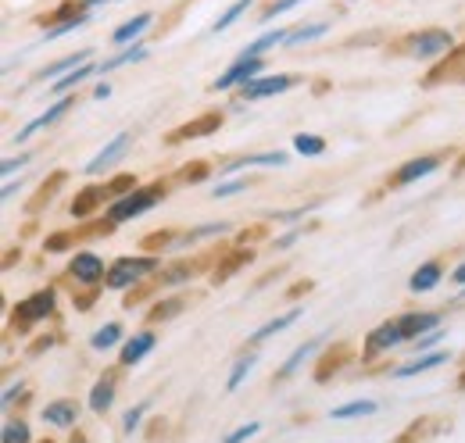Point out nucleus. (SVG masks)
<instances>
[{
  "mask_svg": "<svg viewBox=\"0 0 465 443\" xmlns=\"http://www.w3.org/2000/svg\"><path fill=\"white\" fill-rule=\"evenodd\" d=\"M162 201H165V186H162V182L136 186V190L122 193V197H115V201L108 204L104 219L112 222V225H125V222H136V219H143L147 212H154Z\"/></svg>",
  "mask_w": 465,
  "mask_h": 443,
  "instance_id": "1",
  "label": "nucleus"
},
{
  "mask_svg": "<svg viewBox=\"0 0 465 443\" xmlns=\"http://www.w3.org/2000/svg\"><path fill=\"white\" fill-rule=\"evenodd\" d=\"M162 269V258L158 254H136V258H118L108 265V279L104 286L108 290H129L136 282H143L147 276H154Z\"/></svg>",
  "mask_w": 465,
  "mask_h": 443,
  "instance_id": "2",
  "label": "nucleus"
},
{
  "mask_svg": "<svg viewBox=\"0 0 465 443\" xmlns=\"http://www.w3.org/2000/svg\"><path fill=\"white\" fill-rule=\"evenodd\" d=\"M54 308H58V293L47 286V290H36V293H29L25 300H18L15 311H11V322H15L18 330L40 326V322H47V319L54 315Z\"/></svg>",
  "mask_w": 465,
  "mask_h": 443,
  "instance_id": "3",
  "label": "nucleus"
},
{
  "mask_svg": "<svg viewBox=\"0 0 465 443\" xmlns=\"http://www.w3.org/2000/svg\"><path fill=\"white\" fill-rule=\"evenodd\" d=\"M408 54L419 57V61H433V57H444L455 51V36L448 29H419L405 40Z\"/></svg>",
  "mask_w": 465,
  "mask_h": 443,
  "instance_id": "4",
  "label": "nucleus"
},
{
  "mask_svg": "<svg viewBox=\"0 0 465 443\" xmlns=\"http://www.w3.org/2000/svg\"><path fill=\"white\" fill-rule=\"evenodd\" d=\"M68 279L75 282V286H101L104 279H108V265H104V258L101 254H94V251H75L72 258H68Z\"/></svg>",
  "mask_w": 465,
  "mask_h": 443,
  "instance_id": "5",
  "label": "nucleus"
},
{
  "mask_svg": "<svg viewBox=\"0 0 465 443\" xmlns=\"http://www.w3.org/2000/svg\"><path fill=\"white\" fill-rule=\"evenodd\" d=\"M401 343H408L405 330H401V322L398 319H391V322H380L376 330L365 336V350H361V358L365 361H376L380 354H391L394 347H401Z\"/></svg>",
  "mask_w": 465,
  "mask_h": 443,
  "instance_id": "6",
  "label": "nucleus"
},
{
  "mask_svg": "<svg viewBox=\"0 0 465 443\" xmlns=\"http://www.w3.org/2000/svg\"><path fill=\"white\" fill-rule=\"evenodd\" d=\"M262 72H265V57H251V61H240V57H236L230 68L212 83V90H215V94L243 90V86H247V83H254Z\"/></svg>",
  "mask_w": 465,
  "mask_h": 443,
  "instance_id": "7",
  "label": "nucleus"
},
{
  "mask_svg": "<svg viewBox=\"0 0 465 443\" xmlns=\"http://www.w3.org/2000/svg\"><path fill=\"white\" fill-rule=\"evenodd\" d=\"M72 108H75V97H72V94H68V97H58V101H51V104L40 111L33 122H25V125L15 133V143H25V140H33L36 133H44V129L58 125L61 118H64V114H68Z\"/></svg>",
  "mask_w": 465,
  "mask_h": 443,
  "instance_id": "8",
  "label": "nucleus"
},
{
  "mask_svg": "<svg viewBox=\"0 0 465 443\" xmlns=\"http://www.w3.org/2000/svg\"><path fill=\"white\" fill-rule=\"evenodd\" d=\"M297 86V79L293 75H283V72H272V75H258L254 83H247L243 90H240V101H265V97H280V94H287Z\"/></svg>",
  "mask_w": 465,
  "mask_h": 443,
  "instance_id": "9",
  "label": "nucleus"
},
{
  "mask_svg": "<svg viewBox=\"0 0 465 443\" xmlns=\"http://www.w3.org/2000/svg\"><path fill=\"white\" fill-rule=\"evenodd\" d=\"M129 143H133V129H122L118 136H112L97 154H94V162H86V175H101V172H108V168H115L122 162V154L129 151Z\"/></svg>",
  "mask_w": 465,
  "mask_h": 443,
  "instance_id": "10",
  "label": "nucleus"
},
{
  "mask_svg": "<svg viewBox=\"0 0 465 443\" xmlns=\"http://www.w3.org/2000/svg\"><path fill=\"white\" fill-rule=\"evenodd\" d=\"M154 347H158V332L154 330L133 332V336L122 343V350H118V365H122V369H136V365H140Z\"/></svg>",
  "mask_w": 465,
  "mask_h": 443,
  "instance_id": "11",
  "label": "nucleus"
},
{
  "mask_svg": "<svg viewBox=\"0 0 465 443\" xmlns=\"http://www.w3.org/2000/svg\"><path fill=\"white\" fill-rule=\"evenodd\" d=\"M79 415H83V408H79V400H72V397L47 400V408H44V422H47L51 429H75V426H79Z\"/></svg>",
  "mask_w": 465,
  "mask_h": 443,
  "instance_id": "12",
  "label": "nucleus"
},
{
  "mask_svg": "<svg viewBox=\"0 0 465 443\" xmlns=\"http://www.w3.org/2000/svg\"><path fill=\"white\" fill-rule=\"evenodd\" d=\"M322 343H326V336H312V340H304L301 347H293L291 358L276 369V379H280V383H283V379H293V376L312 361V354H319V347H322Z\"/></svg>",
  "mask_w": 465,
  "mask_h": 443,
  "instance_id": "13",
  "label": "nucleus"
},
{
  "mask_svg": "<svg viewBox=\"0 0 465 443\" xmlns=\"http://www.w3.org/2000/svg\"><path fill=\"white\" fill-rule=\"evenodd\" d=\"M115 397H118V376L115 372H104V376L90 387L86 404H90V411H94V415H108V411L115 408Z\"/></svg>",
  "mask_w": 465,
  "mask_h": 443,
  "instance_id": "14",
  "label": "nucleus"
},
{
  "mask_svg": "<svg viewBox=\"0 0 465 443\" xmlns=\"http://www.w3.org/2000/svg\"><path fill=\"white\" fill-rule=\"evenodd\" d=\"M151 25H154V15H151V11L125 18V22L118 25L115 33H112V47H115V51H122V47H133V44H140V36H143Z\"/></svg>",
  "mask_w": 465,
  "mask_h": 443,
  "instance_id": "15",
  "label": "nucleus"
},
{
  "mask_svg": "<svg viewBox=\"0 0 465 443\" xmlns=\"http://www.w3.org/2000/svg\"><path fill=\"white\" fill-rule=\"evenodd\" d=\"M398 322H401V330H405L408 343H415V340H422L426 332L440 330L444 315H440V311H405V315H398Z\"/></svg>",
  "mask_w": 465,
  "mask_h": 443,
  "instance_id": "16",
  "label": "nucleus"
},
{
  "mask_svg": "<svg viewBox=\"0 0 465 443\" xmlns=\"http://www.w3.org/2000/svg\"><path fill=\"white\" fill-rule=\"evenodd\" d=\"M451 361V354L448 350H430V354H415L411 361L405 365H398L391 376L394 379H411V376H422V372H433V369H440V365H448Z\"/></svg>",
  "mask_w": 465,
  "mask_h": 443,
  "instance_id": "17",
  "label": "nucleus"
},
{
  "mask_svg": "<svg viewBox=\"0 0 465 443\" xmlns=\"http://www.w3.org/2000/svg\"><path fill=\"white\" fill-rule=\"evenodd\" d=\"M437 168H440V158H437V154H419V158H408L405 165L394 172V186H411V182H419V179L433 175Z\"/></svg>",
  "mask_w": 465,
  "mask_h": 443,
  "instance_id": "18",
  "label": "nucleus"
},
{
  "mask_svg": "<svg viewBox=\"0 0 465 443\" xmlns=\"http://www.w3.org/2000/svg\"><path fill=\"white\" fill-rule=\"evenodd\" d=\"M291 162L283 151H262V154H243V158H236L230 165L223 168L226 175H236V172H247V168H283Z\"/></svg>",
  "mask_w": 465,
  "mask_h": 443,
  "instance_id": "19",
  "label": "nucleus"
},
{
  "mask_svg": "<svg viewBox=\"0 0 465 443\" xmlns=\"http://www.w3.org/2000/svg\"><path fill=\"white\" fill-rule=\"evenodd\" d=\"M287 40H291V29H272V33H265V36H258L254 44H247V47H240V61H251V57H265L269 51H276V47H287Z\"/></svg>",
  "mask_w": 465,
  "mask_h": 443,
  "instance_id": "20",
  "label": "nucleus"
},
{
  "mask_svg": "<svg viewBox=\"0 0 465 443\" xmlns=\"http://www.w3.org/2000/svg\"><path fill=\"white\" fill-rule=\"evenodd\" d=\"M90 61V51H75V54H64L58 57V61H51L40 75H36V83H58V79H64L68 72H75L79 64H86Z\"/></svg>",
  "mask_w": 465,
  "mask_h": 443,
  "instance_id": "21",
  "label": "nucleus"
},
{
  "mask_svg": "<svg viewBox=\"0 0 465 443\" xmlns=\"http://www.w3.org/2000/svg\"><path fill=\"white\" fill-rule=\"evenodd\" d=\"M301 315H304V308L297 304V308H291V311H283V315H276V319H269V322H265L262 330H254V332H251V336H247V343H251V347H258V343H265V340H272L276 332H283V330H287V326H293V322H297Z\"/></svg>",
  "mask_w": 465,
  "mask_h": 443,
  "instance_id": "22",
  "label": "nucleus"
},
{
  "mask_svg": "<svg viewBox=\"0 0 465 443\" xmlns=\"http://www.w3.org/2000/svg\"><path fill=\"white\" fill-rule=\"evenodd\" d=\"M440 279H444V265H440V261H422V265L411 272L408 286H411V293H430V290L440 286Z\"/></svg>",
  "mask_w": 465,
  "mask_h": 443,
  "instance_id": "23",
  "label": "nucleus"
},
{
  "mask_svg": "<svg viewBox=\"0 0 465 443\" xmlns=\"http://www.w3.org/2000/svg\"><path fill=\"white\" fill-rule=\"evenodd\" d=\"M376 411H380V400L358 397V400H348V404H337V408L330 411V418H333V422H351V418H369V415H376Z\"/></svg>",
  "mask_w": 465,
  "mask_h": 443,
  "instance_id": "24",
  "label": "nucleus"
},
{
  "mask_svg": "<svg viewBox=\"0 0 465 443\" xmlns=\"http://www.w3.org/2000/svg\"><path fill=\"white\" fill-rule=\"evenodd\" d=\"M94 75H101V64H94V61H86V64H79L75 72H68L64 79L58 83H51V94H58V97H68L72 90H79L86 79H94Z\"/></svg>",
  "mask_w": 465,
  "mask_h": 443,
  "instance_id": "25",
  "label": "nucleus"
},
{
  "mask_svg": "<svg viewBox=\"0 0 465 443\" xmlns=\"http://www.w3.org/2000/svg\"><path fill=\"white\" fill-rule=\"evenodd\" d=\"M151 57V51L143 47V40L140 44H133V47H122V51H115L112 57H104L101 61V75H108V72H115V68H125V64H136V61H147Z\"/></svg>",
  "mask_w": 465,
  "mask_h": 443,
  "instance_id": "26",
  "label": "nucleus"
},
{
  "mask_svg": "<svg viewBox=\"0 0 465 443\" xmlns=\"http://www.w3.org/2000/svg\"><path fill=\"white\" fill-rule=\"evenodd\" d=\"M254 365H258V354L254 350H247V354H240L236 361H232L230 369V379H226V393H236V389L243 387V379L254 372Z\"/></svg>",
  "mask_w": 465,
  "mask_h": 443,
  "instance_id": "27",
  "label": "nucleus"
},
{
  "mask_svg": "<svg viewBox=\"0 0 465 443\" xmlns=\"http://www.w3.org/2000/svg\"><path fill=\"white\" fill-rule=\"evenodd\" d=\"M108 193H112L108 186H97V190H83V193L75 197V204H72V215H75V219H90V215L97 212V204H101Z\"/></svg>",
  "mask_w": 465,
  "mask_h": 443,
  "instance_id": "28",
  "label": "nucleus"
},
{
  "mask_svg": "<svg viewBox=\"0 0 465 443\" xmlns=\"http://www.w3.org/2000/svg\"><path fill=\"white\" fill-rule=\"evenodd\" d=\"M122 326L118 322H104L101 330H94V336H90V347L97 350V354H104V350H112V347H118L122 343Z\"/></svg>",
  "mask_w": 465,
  "mask_h": 443,
  "instance_id": "29",
  "label": "nucleus"
},
{
  "mask_svg": "<svg viewBox=\"0 0 465 443\" xmlns=\"http://www.w3.org/2000/svg\"><path fill=\"white\" fill-rule=\"evenodd\" d=\"M293 151H297L301 158H322V154H326V140L315 136V133H297V136H293Z\"/></svg>",
  "mask_w": 465,
  "mask_h": 443,
  "instance_id": "30",
  "label": "nucleus"
},
{
  "mask_svg": "<svg viewBox=\"0 0 465 443\" xmlns=\"http://www.w3.org/2000/svg\"><path fill=\"white\" fill-rule=\"evenodd\" d=\"M326 33H330V22H312V25H297V29H291V40H287V47H304V44H312V40L326 36Z\"/></svg>",
  "mask_w": 465,
  "mask_h": 443,
  "instance_id": "31",
  "label": "nucleus"
},
{
  "mask_svg": "<svg viewBox=\"0 0 465 443\" xmlns=\"http://www.w3.org/2000/svg\"><path fill=\"white\" fill-rule=\"evenodd\" d=\"M251 4H254V0H232L230 7L212 22V33H226L230 25H236V22L243 18V11H251Z\"/></svg>",
  "mask_w": 465,
  "mask_h": 443,
  "instance_id": "32",
  "label": "nucleus"
},
{
  "mask_svg": "<svg viewBox=\"0 0 465 443\" xmlns=\"http://www.w3.org/2000/svg\"><path fill=\"white\" fill-rule=\"evenodd\" d=\"M0 443H36L33 440V429L25 418H7L4 429H0Z\"/></svg>",
  "mask_w": 465,
  "mask_h": 443,
  "instance_id": "33",
  "label": "nucleus"
},
{
  "mask_svg": "<svg viewBox=\"0 0 465 443\" xmlns=\"http://www.w3.org/2000/svg\"><path fill=\"white\" fill-rule=\"evenodd\" d=\"M151 404H154V397H143L140 404H133V408L122 415V433H125V437H133V433L143 426V415L151 411Z\"/></svg>",
  "mask_w": 465,
  "mask_h": 443,
  "instance_id": "34",
  "label": "nucleus"
},
{
  "mask_svg": "<svg viewBox=\"0 0 465 443\" xmlns=\"http://www.w3.org/2000/svg\"><path fill=\"white\" fill-rule=\"evenodd\" d=\"M223 232H230V222H204V225L190 229L179 243H183V247H190V243H197V240H212V236H223Z\"/></svg>",
  "mask_w": 465,
  "mask_h": 443,
  "instance_id": "35",
  "label": "nucleus"
},
{
  "mask_svg": "<svg viewBox=\"0 0 465 443\" xmlns=\"http://www.w3.org/2000/svg\"><path fill=\"white\" fill-rule=\"evenodd\" d=\"M94 15L90 11H83V15H75V18H68V22H58L54 29H47V36H44V44H51V40H58V36H68V33H75L79 25H86Z\"/></svg>",
  "mask_w": 465,
  "mask_h": 443,
  "instance_id": "36",
  "label": "nucleus"
},
{
  "mask_svg": "<svg viewBox=\"0 0 465 443\" xmlns=\"http://www.w3.org/2000/svg\"><path fill=\"white\" fill-rule=\"evenodd\" d=\"M247 179H226L219 186H212V201H226V197H236V193H247Z\"/></svg>",
  "mask_w": 465,
  "mask_h": 443,
  "instance_id": "37",
  "label": "nucleus"
},
{
  "mask_svg": "<svg viewBox=\"0 0 465 443\" xmlns=\"http://www.w3.org/2000/svg\"><path fill=\"white\" fill-rule=\"evenodd\" d=\"M258 433H262V422H243V426H236L232 433H226L223 443H251Z\"/></svg>",
  "mask_w": 465,
  "mask_h": 443,
  "instance_id": "38",
  "label": "nucleus"
},
{
  "mask_svg": "<svg viewBox=\"0 0 465 443\" xmlns=\"http://www.w3.org/2000/svg\"><path fill=\"white\" fill-rule=\"evenodd\" d=\"M444 336H448V330H433V332H426L422 340H415V350H419V354H430V350H440L437 343H440Z\"/></svg>",
  "mask_w": 465,
  "mask_h": 443,
  "instance_id": "39",
  "label": "nucleus"
},
{
  "mask_svg": "<svg viewBox=\"0 0 465 443\" xmlns=\"http://www.w3.org/2000/svg\"><path fill=\"white\" fill-rule=\"evenodd\" d=\"M29 154H18V158H4V165H0V172H4V182L7 179H15V172H22V168H29Z\"/></svg>",
  "mask_w": 465,
  "mask_h": 443,
  "instance_id": "40",
  "label": "nucleus"
},
{
  "mask_svg": "<svg viewBox=\"0 0 465 443\" xmlns=\"http://www.w3.org/2000/svg\"><path fill=\"white\" fill-rule=\"evenodd\" d=\"M183 304H186L183 297H173L169 304H158V308L151 311V319H173V315H179V311H183Z\"/></svg>",
  "mask_w": 465,
  "mask_h": 443,
  "instance_id": "41",
  "label": "nucleus"
},
{
  "mask_svg": "<svg viewBox=\"0 0 465 443\" xmlns=\"http://www.w3.org/2000/svg\"><path fill=\"white\" fill-rule=\"evenodd\" d=\"M301 0H276V4H269L265 7V15H258L262 22H276V15H283V11H291V7H297Z\"/></svg>",
  "mask_w": 465,
  "mask_h": 443,
  "instance_id": "42",
  "label": "nucleus"
},
{
  "mask_svg": "<svg viewBox=\"0 0 465 443\" xmlns=\"http://www.w3.org/2000/svg\"><path fill=\"white\" fill-rule=\"evenodd\" d=\"M301 236H304V225H293L291 232L276 236V243H272V247H276V251H291V247L297 243V240H301Z\"/></svg>",
  "mask_w": 465,
  "mask_h": 443,
  "instance_id": "43",
  "label": "nucleus"
},
{
  "mask_svg": "<svg viewBox=\"0 0 465 443\" xmlns=\"http://www.w3.org/2000/svg\"><path fill=\"white\" fill-rule=\"evenodd\" d=\"M190 276H193V272H190V265H175V269H169V272L162 276V282H169V286H175V282H186Z\"/></svg>",
  "mask_w": 465,
  "mask_h": 443,
  "instance_id": "44",
  "label": "nucleus"
},
{
  "mask_svg": "<svg viewBox=\"0 0 465 443\" xmlns=\"http://www.w3.org/2000/svg\"><path fill=\"white\" fill-rule=\"evenodd\" d=\"M315 208H319V204H304V208H293V212H280L276 219L287 222V225H293V222H301L304 215H308V212H315Z\"/></svg>",
  "mask_w": 465,
  "mask_h": 443,
  "instance_id": "45",
  "label": "nucleus"
},
{
  "mask_svg": "<svg viewBox=\"0 0 465 443\" xmlns=\"http://www.w3.org/2000/svg\"><path fill=\"white\" fill-rule=\"evenodd\" d=\"M22 393H25V383H7V387H4V397H0V404H4V408H11V404H15V397H22Z\"/></svg>",
  "mask_w": 465,
  "mask_h": 443,
  "instance_id": "46",
  "label": "nucleus"
},
{
  "mask_svg": "<svg viewBox=\"0 0 465 443\" xmlns=\"http://www.w3.org/2000/svg\"><path fill=\"white\" fill-rule=\"evenodd\" d=\"M18 190H22V179H7V182H4V190H0V197H4V201H11Z\"/></svg>",
  "mask_w": 465,
  "mask_h": 443,
  "instance_id": "47",
  "label": "nucleus"
},
{
  "mask_svg": "<svg viewBox=\"0 0 465 443\" xmlns=\"http://www.w3.org/2000/svg\"><path fill=\"white\" fill-rule=\"evenodd\" d=\"M108 97H112V86H108V83H101V86L94 90V101H108Z\"/></svg>",
  "mask_w": 465,
  "mask_h": 443,
  "instance_id": "48",
  "label": "nucleus"
},
{
  "mask_svg": "<svg viewBox=\"0 0 465 443\" xmlns=\"http://www.w3.org/2000/svg\"><path fill=\"white\" fill-rule=\"evenodd\" d=\"M451 279H455L459 286H465V261H462V265H459V269H455V272H451Z\"/></svg>",
  "mask_w": 465,
  "mask_h": 443,
  "instance_id": "49",
  "label": "nucleus"
},
{
  "mask_svg": "<svg viewBox=\"0 0 465 443\" xmlns=\"http://www.w3.org/2000/svg\"><path fill=\"white\" fill-rule=\"evenodd\" d=\"M86 11H94V7H101V4H108V0H79Z\"/></svg>",
  "mask_w": 465,
  "mask_h": 443,
  "instance_id": "50",
  "label": "nucleus"
},
{
  "mask_svg": "<svg viewBox=\"0 0 465 443\" xmlns=\"http://www.w3.org/2000/svg\"><path fill=\"white\" fill-rule=\"evenodd\" d=\"M68 443H90V440H86L83 433H75V437H72V440H68Z\"/></svg>",
  "mask_w": 465,
  "mask_h": 443,
  "instance_id": "51",
  "label": "nucleus"
}]
</instances>
